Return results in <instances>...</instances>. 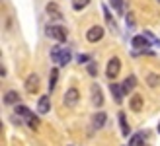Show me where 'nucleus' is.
I'll return each mask as SVG.
<instances>
[{
  "label": "nucleus",
  "mask_w": 160,
  "mask_h": 146,
  "mask_svg": "<svg viewBox=\"0 0 160 146\" xmlns=\"http://www.w3.org/2000/svg\"><path fill=\"white\" fill-rule=\"evenodd\" d=\"M49 109H51L49 95H41V97H39V103H37V111L39 113H49Z\"/></svg>",
  "instance_id": "obj_12"
},
{
  "label": "nucleus",
  "mask_w": 160,
  "mask_h": 146,
  "mask_svg": "<svg viewBox=\"0 0 160 146\" xmlns=\"http://www.w3.org/2000/svg\"><path fill=\"white\" fill-rule=\"evenodd\" d=\"M131 43H133L135 49H142V51H147V47H148V39H147L145 35H135Z\"/></svg>",
  "instance_id": "obj_11"
},
{
  "label": "nucleus",
  "mask_w": 160,
  "mask_h": 146,
  "mask_svg": "<svg viewBox=\"0 0 160 146\" xmlns=\"http://www.w3.org/2000/svg\"><path fill=\"white\" fill-rule=\"evenodd\" d=\"M47 35L53 37V39H57L59 43L67 41V29L62 26H49V27H47Z\"/></svg>",
  "instance_id": "obj_3"
},
{
  "label": "nucleus",
  "mask_w": 160,
  "mask_h": 146,
  "mask_svg": "<svg viewBox=\"0 0 160 146\" xmlns=\"http://www.w3.org/2000/svg\"><path fill=\"white\" fill-rule=\"evenodd\" d=\"M47 14L51 16L53 20H57V22H61L62 20V14H61V10H59V6L55 4V2H51V4H47Z\"/></svg>",
  "instance_id": "obj_10"
},
{
  "label": "nucleus",
  "mask_w": 160,
  "mask_h": 146,
  "mask_svg": "<svg viewBox=\"0 0 160 146\" xmlns=\"http://www.w3.org/2000/svg\"><path fill=\"white\" fill-rule=\"evenodd\" d=\"M92 103L96 105V107H102V103H103V94H102L98 84L92 86Z\"/></svg>",
  "instance_id": "obj_8"
},
{
  "label": "nucleus",
  "mask_w": 160,
  "mask_h": 146,
  "mask_svg": "<svg viewBox=\"0 0 160 146\" xmlns=\"http://www.w3.org/2000/svg\"><path fill=\"white\" fill-rule=\"evenodd\" d=\"M4 103L6 105H14V103H18L20 105V94L18 92H6V95H4Z\"/></svg>",
  "instance_id": "obj_16"
},
{
  "label": "nucleus",
  "mask_w": 160,
  "mask_h": 146,
  "mask_svg": "<svg viewBox=\"0 0 160 146\" xmlns=\"http://www.w3.org/2000/svg\"><path fill=\"white\" fill-rule=\"evenodd\" d=\"M88 72H90L92 76L98 74V66H96V62H90V64H88Z\"/></svg>",
  "instance_id": "obj_25"
},
{
  "label": "nucleus",
  "mask_w": 160,
  "mask_h": 146,
  "mask_svg": "<svg viewBox=\"0 0 160 146\" xmlns=\"http://www.w3.org/2000/svg\"><path fill=\"white\" fill-rule=\"evenodd\" d=\"M109 92H111V95H113V100L117 101V103H121L123 101V88L121 86H119V84H111L109 86Z\"/></svg>",
  "instance_id": "obj_9"
},
{
  "label": "nucleus",
  "mask_w": 160,
  "mask_h": 146,
  "mask_svg": "<svg viewBox=\"0 0 160 146\" xmlns=\"http://www.w3.org/2000/svg\"><path fill=\"white\" fill-rule=\"evenodd\" d=\"M156 2H160V0H156Z\"/></svg>",
  "instance_id": "obj_29"
},
{
  "label": "nucleus",
  "mask_w": 160,
  "mask_h": 146,
  "mask_svg": "<svg viewBox=\"0 0 160 146\" xmlns=\"http://www.w3.org/2000/svg\"><path fill=\"white\" fill-rule=\"evenodd\" d=\"M88 4H90V0H72V8H74V10H84Z\"/></svg>",
  "instance_id": "obj_22"
},
{
  "label": "nucleus",
  "mask_w": 160,
  "mask_h": 146,
  "mask_svg": "<svg viewBox=\"0 0 160 146\" xmlns=\"http://www.w3.org/2000/svg\"><path fill=\"white\" fill-rule=\"evenodd\" d=\"M135 86H137V78H135V76L131 74L129 78H125V82L121 84V88H123V94H129V92H133V90H135Z\"/></svg>",
  "instance_id": "obj_13"
},
{
  "label": "nucleus",
  "mask_w": 160,
  "mask_h": 146,
  "mask_svg": "<svg viewBox=\"0 0 160 146\" xmlns=\"http://www.w3.org/2000/svg\"><path fill=\"white\" fill-rule=\"evenodd\" d=\"M109 4L113 6V10H115L117 14L123 12V2H121V0H109Z\"/></svg>",
  "instance_id": "obj_23"
},
{
  "label": "nucleus",
  "mask_w": 160,
  "mask_h": 146,
  "mask_svg": "<svg viewBox=\"0 0 160 146\" xmlns=\"http://www.w3.org/2000/svg\"><path fill=\"white\" fill-rule=\"evenodd\" d=\"M119 125H121V133L123 136H129V125H127V117H125V113L123 111H119Z\"/></svg>",
  "instance_id": "obj_17"
},
{
  "label": "nucleus",
  "mask_w": 160,
  "mask_h": 146,
  "mask_svg": "<svg viewBox=\"0 0 160 146\" xmlns=\"http://www.w3.org/2000/svg\"><path fill=\"white\" fill-rule=\"evenodd\" d=\"M92 121H94V127H96V129H102L103 125H106V121H108V115H106L103 111H98V113L92 117Z\"/></svg>",
  "instance_id": "obj_14"
},
{
  "label": "nucleus",
  "mask_w": 160,
  "mask_h": 146,
  "mask_svg": "<svg viewBox=\"0 0 160 146\" xmlns=\"http://www.w3.org/2000/svg\"><path fill=\"white\" fill-rule=\"evenodd\" d=\"M57 78H59V70L53 68L51 70V76H49V92L55 90V86H57Z\"/></svg>",
  "instance_id": "obj_20"
},
{
  "label": "nucleus",
  "mask_w": 160,
  "mask_h": 146,
  "mask_svg": "<svg viewBox=\"0 0 160 146\" xmlns=\"http://www.w3.org/2000/svg\"><path fill=\"white\" fill-rule=\"evenodd\" d=\"M145 37H147V39H150V41H152L154 45H158V47H160V39H156L152 33H150V31H145Z\"/></svg>",
  "instance_id": "obj_24"
},
{
  "label": "nucleus",
  "mask_w": 160,
  "mask_h": 146,
  "mask_svg": "<svg viewBox=\"0 0 160 146\" xmlns=\"http://www.w3.org/2000/svg\"><path fill=\"white\" fill-rule=\"evenodd\" d=\"M102 37H103V27L102 26H92L88 29V33H86V39L90 43H98Z\"/></svg>",
  "instance_id": "obj_5"
},
{
  "label": "nucleus",
  "mask_w": 160,
  "mask_h": 146,
  "mask_svg": "<svg viewBox=\"0 0 160 146\" xmlns=\"http://www.w3.org/2000/svg\"><path fill=\"white\" fill-rule=\"evenodd\" d=\"M16 113H18L20 117L26 119V123L29 125V129H33V131H35V129L39 127V119H37L33 113H31V111L26 107V105H18V107H16Z\"/></svg>",
  "instance_id": "obj_2"
},
{
  "label": "nucleus",
  "mask_w": 160,
  "mask_h": 146,
  "mask_svg": "<svg viewBox=\"0 0 160 146\" xmlns=\"http://www.w3.org/2000/svg\"><path fill=\"white\" fill-rule=\"evenodd\" d=\"M88 59H90L88 55H80V56H78V62H80V64H82V62H88Z\"/></svg>",
  "instance_id": "obj_27"
},
{
  "label": "nucleus",
  "mask_w": 160,
  "mask_h": 146,
  "mask_svg": "<svg viewBox=\"0 0 160 146\" xmlns=\"http://www.w3.org/2000/svg\"><path fill=\"white\" fill-rule=\"evenodd\" d=\"M37 88H39V76H37V74H29L28 80H26V90H28L29 94H35Z\"/></svg>",
  "instance_id": "obj_7"
},
{
  "label": "nucleus",
  "mask_w": 160,
  "mask_h": 146,
  "mask_svg": "<svg viewBox=\"0 0 160 146\" xmlns=\"http://www.w3.org/2000/svg\"><path fill=\"white\" fill-rule=\"evenodd\" d=\"M51 59L59 64V66H67V62L70 61V51L68 49H61L59 45L51 49Z\"/></svg>",
  "instance_id": "obj_1"
},
{
  "label": "nucleus",
  "mask_w": 160,
  "mask_h": 146,
  "mask_svg": "<svg viewBox=\"0 0 160 146\" xmlns=\"http://www.w3.org/2000/svg\"><path fill=\"white\" fill-rule=\"evenodd\" d=\"M158 133H160V123H158Z\"/></svg>",
  "instance_id": "obj_28"
},
{
  "label": "nucleus",
  "mask_w": 160,
  "mask_h": 146,
  "mask_svg": "<svg viewBox=\"0 0 160 146\" xmlns=\"http://www.w3.org/2000/svg\"><path fill=\"white\" fill-rule=\"evenodd\" d=\"M145 136L147 134H142V133L133 134V139L129 140V146H145Z\"/></svg>",
  "instance_id": "obj_18"
},
{
  "label": "nucleus",
  "mask_w": 160,
  "mask_h": 146,
  "mask_svg": "<svg viewBox=\"0 0 160 146\" xmlns=\"http://www.w3.org/2000/svg\"><path fill=\"white\" fill-rule=\"evenodd\" d=\"M119 70H121V61H119L117 56L109 59L108 68H106V76H108V78H115V76L119 74Z\"/></svg>",
  "instance_id": "obj_4"
},
{
  "label": "nucleus",
  "mask_w": 160,
  "mask_h": 146,
  "mask_svg": "<svg viewBox=\"0 0 160 146\" xmlns=\"http://www.w3.org/2000/svg\"><path fill=\"white\" fill-rule=\"evenodd\" d=\"M147 82H148V86L156 88V86L160 84V76H158V74H154V72H152V74H148V76H147Z\"/></svg>",
  "instance_id": "obj_21"
},
{
  "label": "nucleus",
  "mask_w": 160,
  "mask_h": 146,
  "mask_svg": "<svg viewBox=\"0 0 160 146\" xmlns=\"http://www.w3.org/2000/svg\"><path fill=\"white\" fill-rule=\"evenodd\" d=\"M103 16H106V22L109 23V27H111V31H113V33H117V23L113 22V18H111V12L108 10V6H103Z\"/></svg>",
  "instance_id": "obj_19"
},
{
  "label": "nucleus",
  "mask_w": 160,
  "mask_h": 146,
  "mask_svg": "<svg viewBox=\"0 0 160 146\" xmlns=\"http://www.w3.org/2000/svg\"><path fill=\"white\" fill-rule=\"evenodd\" d=\"M127 26H129V27H133V26H135V18H133V14L127 16Z\"/></svg>",
  "instance_id": "obj_26"
},
{
  "label": "nucleus",
  "mask_w": 160,
  "mask_h": 146,
  "mask_svg": "<svg viewBox=\"0 0 160 146\" xmlns=\"http://www.w3.org/2000/svg\"><path fill=\"white\" fill-rule=\"evenodd\" d=\"M80 100V92L76 90V88H70V90H67L65 94V105H68V107H72V105H76Z\"/></svg>",
  "instance_id": "obj_6"
},
{
  "label": "nucleus",
  "mask_w": 160,
  "mask_h": 146,
  "mask_svg": "<svg viewBox=\"0 0 160 146\" xmlns=\"http://www.w3.org/2000/svg\"><path fill=\"white\" fill-rule=\"evenodd\" d=\"M129 107H131L135 113H139V111L142 109V97H141L139 94H135V95L131 97V101H129Z\"/></svg>",
  "instance_id": "obj_15"
}]
</instances>
